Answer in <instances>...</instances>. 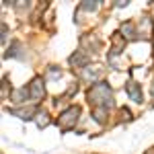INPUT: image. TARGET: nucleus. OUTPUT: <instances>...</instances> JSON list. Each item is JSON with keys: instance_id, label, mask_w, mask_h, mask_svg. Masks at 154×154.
Segmentation results:
<instances>
[{"instance_id": "nucleus-7", "label": "nucleus", "mask_w": 154, "mask_h": 154, "mask_svg": "<svg viewBox=\"0 0 154 154\" xmlns=\"http://www.w3.org/2000/svg\"><path fill=\"white\" fill-rule=\"evenodd\" d=\"M37 125H39V128H41V125H48V115H45V113H39V115H37Z\"/></svg>"}, {"instance_id": "nucleus-1", "label": "nucleus", "mask_w": 154, "mask_h": 154, "mask_svg": "<svg viewBox=\"0 0 154 154\" xmlns=\"http://www.w3.org/2000/svg\"><path fill=\"white\" fill-rule=\"evenodd\" d=\"M88 101H93L97 107H109L111 105V91L105 82H99L95 84L91 91H88Z\"/></svg>"}, {"instance_id": "nucleus-3", "label": "nucleus", "mask_w": 154, "mask_h": 154, "mask_svg": "<svg viewBox=\"0 0 154 154\" xmlns=\"http://www.w3.org/2000/svg\"><path fill=\"white\" fill-rule=\"evenodd\" d=\"M43 97V80L41 78H35L33 82H31V99H41Z\"/></svg>"}, {"instance_id": "nucleus-4", "label": "nucleus", "mask_w": 154, "mask_h": 154, "mask_svg": "<svg viewBox=\"0 0 154 154\" xmlns=\"http://www.w3.org/2000/svg\"><path fill=\"white\" fill-rule=\"evenodd\" d=\"M125 91H128V95L136 101V103H140L142 101V91H140V84L136 82H128V86H125Z\"/></svg>"}, {"instance_id": "nucleus-6", "label": "nucleus", "mask_w": 154, "mask_h": 154, "mask_svg": "<svg viewBox=\"0 0 154 154\" xmlns=\"http://www.w3.org/2000/svg\"><path fill=\"white\" fill-rule=\"evenodd\" d=\"M121 31L125 33V37H128V39H131V37H134V25H131V23H125L123 27H121Z\"/></svg>"}, {"instance_id": "nucleus-2", "label": "nucleus", "mask_w": 154, "mask_h": 154, "mask_svg": "<svg viewBox=\"0 0 154 154\" xmlns=\"http://www.w3.org/2000/svg\"><path fill=\"white\" fill-rule=\"evenodd\" d=\"M78 107H70L68 111H64L62 115H60L58 119V123H60V128L62 130H68V128H72V123H76V119H78Z\"/></svg>"}, {"instance_id": "nucleus-8", "label": "nucleus", "mask_w": 154, "mask_h": 154, "mask_svg": "<svg viewBox=\"0 0 154 154\" xmlns=\"http://www.w3.org/2000/svg\"><path fill=\"white\" fill-rule=\"evenodd\" d=\"M152 93H154V86H152Z\"/></svg>"}, {"instance_id": "nucleus-5", "label": "nucleus", "mask_w": 154, "mask_h": 154, "mask_svg": "<svg viewBox=\"0 0 154 154\" xmlns=\"http://www.w3.org/2000/svg\"><path fill=\"white\" fill-rule=\"evenodd\" d=\"M27 95H29V91H27V88H19V91L14 93V101H17V103H23V99Z\"/></svg>"}]
</instances>
